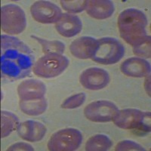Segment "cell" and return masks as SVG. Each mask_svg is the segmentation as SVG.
I'll list each match as a JSON object with an SVG mask.
<instances>
[{"instance_id": "obj_1", "label": "cell", "mask_w": 151, "mask_h": 151, "mask_svg": "<svg viewBox=\"0 0 151 151\" xmlns=\"http://www.w3.org/2000/svg\"><path fill=\"white\" fill-rule=\"evenodd\" d=\"M0 62L4 76L19 79L30 73L34 64V55L32 50L17 38L2 35Z\"/></svg>"}, {"instance_id": "obj_2", "label": "cell", "mask_w": 151, "mask_h": 151, "mask_svg": "<svg viewBox=\"0 0 151 151\" xmlns=\"http://www.w3.org/2000/svg\"><path fill=\"white\" fill-rule=\"evenodd\" d=\"M147 18L144 12L136 9H128L119 14L118 27L120 36L128 44L134 46L148 36L146 27Z\"/></svg>"}, {"instance_id": "obj_3", "label": "cell", "mask_w": 151, "mask_h": 151, "mask_svg": "<svg viewBox=\"0 0 151 151\" xmlns=\"http://www.w3.org/2000/svg\"><path fill=\"white\" fill-rule=\"evenodd\" d=\"M113 122L117 127L134 130L136 134L141 135L150 132V112H144L133 108L123 109L119 111Z\"/></svg>"}, {"instance_id": "obj_4", "label": "cell", "mask_w": 151, "mask_h": 151, "mask_svg": "<svg viewBox=\"0 0 151 151\" xmlns=\"http://www.w3.org/2000/svg\"><path fill=\"white\" fill-rule=\"evenodd\" d=\"M70 64L67 57L59 54H45L33 65V71L39 77L51 79L64 73Z\"/></svg>"}, {"instance_id": "obj_5", "label": "cell", "mask_w": 151, "mask_h": 151, "mask_svg": "<svg viewBox=\"0 0 151 151\" xmlns=\"http://www.w3.org/2000/svg\"><path fill=\"white\" fill-rule=\"evenodd\" d=\"M98 40V47L92 57V60L104 65L119 62L125 55V48L115 38L104 37Z\"/></svg>"}, {"instance_id": "obj_6", "label": "cell", "mask_w": 151, "mask_h": 151, "mask_svg": "<svg viewBox=\"0 0 151 151\" xmlns=\"http://www.w3.org/2000/svg\"><path fill=\"white\" fill-rule=\"evenodd\" d=\"M1 27L5 33L20 34L27 27L25 12L15 4H9L1 8Z\"/></svg>"}, {"instance_id": "obj_7", "label": "cell", "mask_w": 151, "mask_h": 151, "mask_svg": "<svg viewBox=\"0 0 151 151\" xmlns=\"http://www.w3.org/2000/svg\"><path fill=\"white\" fill-rule=\"evenodd\" d=\"M83 142V134L77 129L67 128L56 132L50 137L48 148L51 151H73Z\"/></svg>"}, {"instance_id": "obj_8", "label": "cell", "mask_w": 151, "mask_h": 151, "mask_svg": "<svg viewBox=\"0 0 151 151\" xmlns=\"http://www.w3.org/2000/svg\"><path fill=\"white\" fill-rule=\"evenodd\" d=\"M119 110L116 105L109 101H96L88 104L84 114L88 120L94 122H108L113 121Z\"/></svg>"}, {"instance_id": "obj_9", "label": "cell", "mask_w": 151, "mask_h": 151, "mask_svg": "<svg viewBox=\"0 0 151 151\" xmlns=\"http://www.w3.org/2000/svg\"><path fill=\"white\" fill-rule=\"evenodd\" d=\"M30 12L35 21L41 24H56L63 13L60 8L48 1H37L31 5Z\"/></svg>"}, {"instance_id": "obj_10", "label": "cell", "mask_w": 151, "mask_h": 151, "mask_svg": "<svg viewBox=\"0 0 151 151\" xmlns=\"http://www.w3.org/2000/svg\"><path fill=\"white\" fill-rule=\"evenodd\" d=\"M110 75L105 70L99 67H91L85 70L79 76L81 85L88 90H101L109 84Z\"/></svg>"}, {"instance_id": "obj_11", "label": "cell", "mask_w": 151, "mask_h": 151, "mask_svg": "<svg viewBox=\"0 0 151 151\" xmlns=\"http://www.w3.org/2000/svg\"><path fill=\"white\" fill-rule=\"evenodd\" d=\"M98 47V40L91 36H82L74 40L70 45V51L79 59L92 58Z\"/></svg>"}, {"instance_id": "obj_12", "label": "cell", "mask_w": 151, "mask_h": 151, "mask_svg": "<svg viewBox=\"0 0 151 151\" xmlns=\"http://www.w3.org/2000/svg\"><path fill=\"white\" fill-rule=\"evenodd\" d=\"M46 86L40 80L37 79H27L23 81L17 87V93L20 100L30 101V100L41 99L45 97Z\"/></svg>"}, {"instance_id": "obj_13", "label": "cell", "mask_w": 151, "mask_h": 151, "mask_svg": "<svg viewBox=\"0 0 151 151\" xmlns=\"http://www.w3.org/2000/svg\"><path fill=\"white\" fill-rule=\"evenodd\" d=\"M120 70L127 76L141 78L150 74L151 67L149 62L145 59L132 57L122 62Z\"/></svg>"}, {"instance_id": "obj_14", "label": "cell", "mask_w": 151, "mask_h": 151, "mask_svg": "<svg viewBox=\"0 0 151 151\" xmlns=\"http://www.w3.org/2000/svg\"><path fill=\"white\" fill-rule=\"evenodd\" d=\"M17 132L22 139L29 142H37L44 137L47 129L41 122L34 120H27L20 123Z\"/></svg>"}, {"instance_id": "obj_15", "label": "cell", "mask_w": 151, "mask_h": 151, "mask_svg": "<svg viewBox=\"0 0 151 151\" xmlns=\"http://www.w3.org/2000/svg\"><path fill=\"white\" fill-rule=\"evenodd\" d=\"M55 29L62 36L71 38L79 34L83 29V23L78 16L64 13L58 22L55 24Z\"/></svg>"}, {"instance_id": "obj_16", "label": "cell", "mask_w": 151, "mask_h": 151, "mask_svg": "<svg viewBox=\"0 0 151 151\" xmlns=\"http://www.w3.org/2000/svg\"><path fill=\"white\" fill-rule=\"evenodd\" d=\"M86 11L90 17L104 20L113 15L115 7L110 0H91L88 1Z\"/></svg>"}, {"instance_id": "obj_17", "label": "cell", "mask_w": 151, "mask_h": 151, "mask_svg": "<svg viewBox=\"0 0 151 151\" xmlns=\"http://www.w3.org/2000/svg\"><path fill=\"white\" fill-rule=\"evenodd\" d=\"M20 110L24 113L29 116H40L45 112L48 106V103L45 98L41 99L22 101L19 102Z\"/></svg>"}, {"instance_id": "obj_18", "label": "cell", "mask_w": 151, "mask_h": 151, "mask_svg": "<svg viewBox=\"0 0 151 151\" xmlns=\"http://www.w3.org/2000/svg\"><path fill=\"white\" fill-rule=\"evenodd\" d=\"M20 122L14 113L5 110L1 112V137H7L14 130H17Z\"/></svg>"}, {"instance_id": "obj_19", "label": "cell", "mask_w": 151, "mask_h": 151, "mask_svg": "<svg viewBox=\"0 0 151 151\" xmlns=\"http://www.w3.org/2000/svg\"><path fill=\"white\" fill-rule=\"evenodd\" d=\"M113 145V142L105 134H96L88 140L86 150L88 151H106Z\"/></svg>"}, {"instance_id": "obj_20", "label": "cell", "mask_w": 151, "mask_h": 151, "mask_svg": "<svg viewBox=\"0 0 151 151\" xmlns=\"http://www.w3.org/2000/svg\"><path fill=\"white\" fill-rule=\"evenodd\" d=\"M31 37L40 43L42 47V51L45 54H59L62 55L65 51V44L58 40H44L42 38L37 37L35 36H31Z\"/></svg>"}, {"instance_id": "obj_21", "label": "cell", "mask_w": 151, "mask_h": 151, "mask_svg": "<svg viewBox=\"0 0 151 151\" xmlns=\"http://www.w3.org/2000/svg\"><path fill=\"white\" fill-rule=\"evenodd\" d=\"M88 1L86 0H70V1H66V0H61L60 1V5L62 8L69 14H76V13H80L86 10L87 7Z\"/></svg>"}, {"instance_id": "obj_22", "label": "cell", "mask_w": 151, "mask_h": 151, "mask_svg": "<svg viewBox=\"0 0 151 151\" xmlns=\"http://www.w3.org/2000/svg\"><path fill=\"white\" fill-rule=\"evenodd\" d=\"M150 36H147L133 47V52L141 58H150Z\"/></svg>"}, {"instance_id": "obj_23", "label": "cell", "mask_w": 151, "mask_h": 151, "mask_svg": "<svg viewBox=\"0 0 151 151\" xmlns=\"http://www.w3.org/2000/svg\"><path fill=\"white\" fill-rule=\"evenodd\" d=\"M86 96L84 93H79L69 97L61 104V107L64 109H75L78 108L83 105L86 101Z\"/></svg>"}, {"instance_id": "obj_24", "label": "cell", "mask_w": 151, "mask_h": 151, "mask_svg": "<svg viewBox=\"0 0 151 151\" xmlns=\"http://www.w3.org/2000/svg\"><path fill=\"white\" fill-rule=\"evenodd\" d=\"M115 150L116 151H145L146 150L144 149L141 145L139 144L134 142L133 141H129V140H124V141H120L117 144L115 147Z\"/></svg>"}, {"instance_id": "obj_25", "label": "cell", "mask_w": 151, "mask_h": 151, "mask_svg": "<svg viewBox=\"0 0 151 151\" xmlns=\"http://www.w3.org/2000/svg\"><path fill=\"white\" fill-rule=\"evenodd\" d=\"M7 150L14 151V150H26V151H33L34 150L33 147L30 144L27 143L18 142L16 144H12L7 149Z\"/></svg>"}, {"instance_id": "obj_26", "label": "cell", "mask_w": 151, "mask_h": 151, "mask_svg": "<svg viewBox=\"0 0 151 151\" xmlns=\"http://www.w3.org/2000/svg\"><path fill=\"white\" fill-rule=\"evenodd\" d=\"M144 88L146 90L147 93L149 96H150V74L146 76V79L144 83Z\"/></svg>"}]
</instances>
